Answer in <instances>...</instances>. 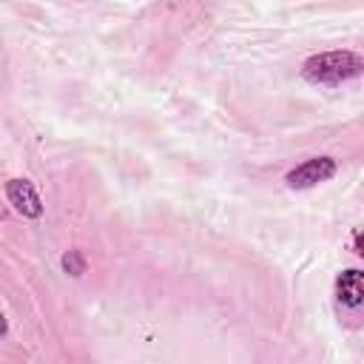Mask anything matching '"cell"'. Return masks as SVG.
I'll return each instance as SVG.
<instances>
[{
    "instance_id": "4",
    "label": "cell",
    "mask_w": 364,
    "mask_h": 364,
    "mask_svg": "<svg viewBox=\"0 0 364 364\" xmlns=\"http://www.w3.org/2000/svg\"><path fill=\"white\" fill-rule=\"evenodd\" d=\"M336 299L344 307H361V301H364V273L355 270V267L338 273V279H336Z\"/></svg>"
},
{
    "instance_id": "7",
    "label": "cell",
    "mask_w": 364,
    "mask_h": 364,
    "mask_svg": "<svg viewBox=\"0 0 364 364\" xmlns=\"http://www.w3.org/2000/svg\"><path fill=\"white\" fill-rule=\"evenodd\" d=\"M6 330H9V324H6V316L0 313V336H6Z\"/></svg>"
},
{
    "instance_id": "1",
    "label": "cell",
    "mask_w": 364,
    "mask_h": 364,
    "mask_svg": "<svg viewBox=\"0 0 364 364\" xmlns=\"http://www.w3.org/2000/svg\"><path fill=\"white\" fill-rule=\"evenodd\" d=\"M364 68V60L355 51H324L310 57L301 65V77L313 85H341L353 77H358Z\"/></svg>"
},
{
    "instance_id": "2",
    "label": "cell",
    "mask_w": 364,
    "mask_h": 364,
    "mask_svg": "<svg viewBox=\"0 0 364 364\" xmlns=\"http://www.w3.org/2000/svg\"><path fill=\"white\" fill-rule=\"evenodd\" d=\"M336 171H338V165L333 156H313V159H304L299 168H293L284 176V182L293 191H304V188H313L318 182H327Z\"/></svg>"
},
{
    "instance_id": "3",
    "label": "cell",
    "mask_w": 364,
    "mask_h": 364,
    "mask_svg": "<svg viewBox=\"0 0 364 364\" xmlns=\"http://www.w3.org/2000/svg\"><path fill=\"white\" fill-rule=\"evenodd\" d=\"M6 199L17 213H23L28 219L43 216V202H40V196L28 179H9L6 182Z\"/></svg>"
},
{
    "instance_id": "5",
    "label": "cell",
    "mask_w": 364,
    "mask_h": 364,
    "mask_svg": "<svg viewBox=\"0 0 364 364\" xmlns=\"http://www.w3.org/2000/svg\"><path fill=\"white\" fill-rule=\"evenodd\" d=\"M85 267H88V264H85V256H82L80 250H68V253H63V270H65L68 276L77 279V276L85 273Z\"/></svg>"
},
{
    "instance_id": "6",
    "label": "cell",
    "mask_w": 364,
    "mask_h": 364,
    "mask_svg": "<svg viewBox=\"0 0 364 364\" xmlns=\"http://www.w3.org/2000/svg\"><path fill=\"white\" fill-rule=\"evenodd\" d=\"M353 247H355V253H364V250H361V233H358V230L353 233Z\"/></svg>"
}]
</instances>
